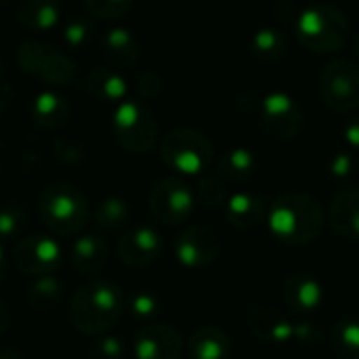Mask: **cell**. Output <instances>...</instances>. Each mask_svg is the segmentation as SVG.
<instances>
[{
    "label": "cell",
    "mask_w": 359,
    "mask_h": 359,
    "mask_svg": "<svg viewBox=\"0 0 359 359\" xmlns=\"http://www.w3.org/2000/svg\"><path fill=\"white\" fill-rule=\"evenodd\" d=\"M196 206L191 187L179 177H166L158 181L149 191V212L164 227L183 225Z\"/></svg>",
    "instance_id": "9c48e42d"
},
{
    "label": "cell",
    "mask_w": 359,
    "mask_h": 359,
    "mask_svg": "<svg viewBox=\"0 0 359 359\" xmlns=\"http://www.w3.org/2000/svg\"><path fill=\"white\" fill-rule=\"evenodd\" d=\"M328 223L341 238L359 240V187H345L334 196L328 210Z\"/></svg>",
    "instance_id": "e0dca14e"
},
{
    "label": "cell",
    "mask_w": 359,
    "mask_h": 359,
    "mask_svg": "<svg viewBox=\"0 0 359 359\" xmlns=\"http://www.w3.org/2000/svg\"><path fill=\"white\" fill-rule=\"evenodd\" d=\"M2 72H4V63H2V57H0V76H2Z\"/></svg>",
    "instance_id": "ee69618b"
},
{
    "label": "cell",
    "mask_w": 359,
    "mask_h": 359,
    "mask_svg": "<svg viewBox=\"0 0 359 359\" xmlns=\"http://www.w3.org/2000/svg\"><path fill=\"white\" fill-rule=\"evenodd\" d=\"M267 225L276 240L286 246H305L320 238L326 225L322 202L303 191L280 196L267 210Z\"/></svg>",
    "instance_id": "7a4b0ae2"
},
{
    "label": "cell",
    "mask_w": 359,
    "mask_h": 359,
    "mask_svg": "<svg viewBox=\"0 0 359 359\" xmlns=\"http://www.w3.org/2000/svg\"><path fill=\"white\" fill-rule=\"evenodd\" d=\"M221 255L219 236L206 225H191L175 240V257L183 267L200 269L212 265Z\"/></svg>",
    "instance_id": "7c38bea8"
},
{
    "label": "cell",
    "mask_w": 359,
    "mask_h": 359,
    "mask_svg": "<svg viewBox=\"0 0 359 359\" xmlns=\"http://www.w3.org/2000/svg\"><path fill=\"white\" fill-rule=\"evenodd\" d=\"M55 154L63 160V162H69V164H76L84 158V149L78 147L72 139H57L55 141Z\"/></svg>",
    "instance_id": "f35d334b"
},
{
    "label": "cell",
    "mask_w": 359,
    "mask_h": 359,
    "mask_svg": "<svg viewBox=\"0 0 359 359\" xmlns=\"http://www.w3.org/2000/svg\"><path fill=\"white\" fill-rule=\"evenodd\" d=\"M69 116H72V105L67 103L65 97L53 90H42L32 101V118L38 126L46 130L63 128L69 122Z\"/></svg>",
    "instance_id": "603a6c76"
},
{
    "label": "cell",
    "mask_w": 359,
    "mask_h": 359,
    "mask_svg": "<svg viewBox=\"0 0 359 359\" xmlns=\"http://www.w3.org/2000/svg\"><path fill=\"white\" fill-rule=\"evenodd\" d=\"M343 133H345V141L349 143V147L359 151V116H353L345 122Z\"/></svg>",
    "instance_id": "ab89813d"
},
{
    "label": "cell",
    "mask_w": 359,
    "mask_h": 359,
    "mask_svg": "<svg viewBox=\"0 0 359 359\" xmlns=\"http://www.w3.org/2000/svg\"><path fill=\"white\" fill-rule=\"evenodd\" d=\"M328 172L332 175V179L337 181H351L358 172V160L353 154L349 151H337L330 160H328Z\"/></svg>",
    "instance_id": "d590c367"
},
{
    "label": "cell",
    "mask_w": 359,
    "mask_h": 359,
    "mask_svg": "<svg viewBox=\"0 0 359 359\" xmlns=\"http://www.w3.org/2000/svg\"><path fill=\"white\" fill-rule=\"evenodd\" d=\"M353 48H355V55H358V59H359V32H358V36H355V42H353Z\"/></svg>",
    "instance_id": "7bdbcfd3"
},
{
    "label": "cell",
    "mask_w": 359,
    "mask_h": 359,
    "mask_svg": "<svg viewBox=\"0 0 359 359\" xmlns=\"http://www.w3.org/2000/svg\"><path fill=\"white\" fill-rule=\"evenodd\" d=\"M90 38H93V25L84 17H74L63 27V42L74 50L88 46Z\"/></svg>",
    "instance_id": "836d02e7"
},
{
    "label": "cell",
    "mask_w": 359,
    "mask_h": 359,
    "mask_svg": "<svg viewBox=\"0 0 359 359\" xmlns=\"http://www.w3.org/2000/svg\"><path fill=\"white\" fill-rule=\"evenodd\" d=\"M185 341L170 324H149L137 330L133 339L135 359H181Z\"/></svg>",
    "instance_id": "5bb4252c"
},
{
    "label": "cell",
    "mask_w": 359,
    "mask_h": 359,
    "mask_svg": "<svg viewBox=\"0 0 359 359\" xmlns=\"http://www.w3.org/2000/svg\"><path fill=\"white\" fill-rule=\"evenodd\" d=\"M259 170V158L246 147H233L219 158V175L227 183L250 181Z\"/></svg>",
    "instance_id": "d4e9b609"
},
{
    "label": "cell",
    "mask_w": 359,
    "mask_h": 359,
    "mask_svg": "<svg viewBox=\"0 0 359 359\" xmlns=\"http://www.w3.org/2000/svg\"><path fill=\"white\" fill-rule=\"evenodd\" d=\"M86 359H124V343L120 337L99 334L86 347Z\"/></svg>",
    "instance_id": "1f68e13d"
},
{
    "label": "cell",
    "mask_w": 359,
    "mask_h": 359,
    "mask_svg": "<svg viewBox=\"0 0 359 359\" xmlns=\"http://www.w3.org/2000/svg\"><path fill=\"white\" fill-rule=\"evenodd\" d=\"M282 301L290 313L311 316L324 307L326 290L316 276L307 271H294L282 282Z\"/></svg>",
    "instance_id": "9a60e30c"
},
{
    "label": "cell",
    "mask_w": 359,
    "mask_h": 359,
    "mask_svg": "<svg viewBox=\"0 0 359 359\" xmlns=\"http://www.w3.org/2000/svg\"><path fill=\"white\" fill-rule=\"evenodd\" d=\"M246 322H248V330L252 332V337L267 345L284 347V345L294 343V324L297 322H292L288 316H284L282 311H278L271 305L252 307Z\"/></svg>",
    "instance_id": "2e32d148"
},
{
    "label": "cell",
    "mask_w": 359,
    "mask_h": 359,
    "mask_svg": "<svg viewBox=\"0 0 359 359\" xmlns=\"http://www.w3.org/2000/svg\"><path fill=\"white\" fill-rule=\"evenodd\" d=\"M17 63L25 74L40 78L46 84H72L78 78L76 63L59 48L46 42H23L17 48Z\"/></svg>",
    "instance_id": "52a82bcc"
},
{
    "label": "cell",
    "mask_w": 359,
    "mask_h": 359,
    "mask_svg": "<svg viewBox=\"0 0 359 359\" xmlns=\"http://www.w3.org/2000/svg\"><path fill=\"white\" fill-rule=\"evenodd\" d=\"M13 265L27 278H40L55 273L63 263V248L59 242L44 233L21 238L13 248Z\"/></svg>",
    "instance_id": "30bf717a"
},
{
    "label": "cell",
    "mask_w": 359,
    "mask_h": 359,
    "mask_svg": "<svg viewBox=\"0 0 359 359\" xmlns=\"http://www.w3.org/2000/svg\"><path fill=\"white\" fill-rule=\"evenodd\" d=\"M322 339H324V330L318 324H311V322H297L294 324V341L297 343L313 347Z\"/></svg>",
    "instance_id": "74e56055"
},
{
    "label": "cell",
    "mask_w": 359,
    "mask_h": 359,
    "mask_svg": "<svg viewBox=\"0 0 359 359\" xmlns=\"http://www.w3.org/2000/svg\"><path fill=\"white\" fill-rule=\"evenodd\" d=\"M261 124L276 139H294L303 128V111L288 93H271L261 101Z\"/></svg>",
    "instance_id": "8fae6325"
},
{
    "label": "cell",
    "mask_w": 359,
    "mask_h": 359,
    "mask_svg": "<svg viewBox=\"0 0 359 359\" xmlns=\"http://www.w3.org/2000/svg\"><path fill=\"white\" fill-rule=\"evenodd\" d=\"M61 292H63V288H61V282L55 278V273L40 276V278H34V282L27 288V303L32 309L46 313L57 307Z\"/></svg>",
    "instance_id": "4316f807"
},
{
    "label": "cell",
    "mask_w": 359,
    "mask_h": 359,
    "mask_svg": "<svg viewBox=\"0 0 359 359\" xmlns=\"http://www.w3.org/2000/svg\"><path fill=\"white\" fill-rule=\"evenodd\" d=\"M130 217V206L124 198H118V196H109L105 200L99 202L97 210H95V225L101 229V231H118L126 225Z\"/></svg>",
    "instance_id": "83f0119b"
},
{
    "label": "cell",
    "mask_w": 359,
    "mask_h": 359,
    "mask_svg": "<svg viewBox=\"0 0 359 359\" xmlns=\"http://www.w3.org/2000/svg\"><path fill=\"white\" fill-rule=\"evenodd\" d=\"M27 227V208L21 202H6L0 206V240H13Z\"/></svg>",
    "instance_id": "f546056e"
},
{
    "label": "cell",
    "mask_w": 359,
    "mask_h": 359,
    "mask_svg": "<svg viewBox=\"0 0 359 359\" xmlns=\"http://www.w3.org/2000/svg\"><path fill=\"white\" fill-rule=\"evenodd\" d=\"M38 212L42 223L61 238L80 233L88 223L86 198L67 181H55L42 189L38 198Z\"/></svg>",
    "instance_id": "277c9868"
},
{
    "label": "cell",
    "mask_w": 359,
    "mask_h": 359,
    "mask_svg": "<svg viewBox=\"0 0 359 359\" xmlns=\"http://www.w3.org/2000/svg\"><path fill=\"white\" fill-rule=\"evenodd\" d=\"M294 34L299 42L320 55L341 50L351 34L349 17L334 4L316 2L299 13L294 21Z\"/></svg>",
    "instance_id": "3957f363"
},
{
    "label": "cell",
    "mask_w": 359,
    "mask_h": 359,
    "mask_svg": "<svg viewBox=\"0 0 359 359\" xmlns=\"http://www.w3.org/2000/svg\"><path fill=\"white\" fill-rule=\"evenodd\" d=\"M4 273H6V259H4V250L0 246V282L4 280Z\"/></svg>",
    "instance_id": "b9f144b4"
},
{
    "label": "cell",
    "mask_w": 359,
    "mask_h": 359,
    "mask_svg": "<svg viewBox=\"0 0 359 359\" xmlns=\"http://www.w3.org/2000/svg\"><path fill=\"white\" fill-rule=\"evenodd\" d=\"M8 2H15V0H0V4H8Z\"/></svg>",
    "instance_id": "f6af8a7d"
},
{
    "label": "cell",
    "mask_w": 359,
    "mask_h": 359,
    "mask_svg": "<svg viewBox=\"0 0 359 359\" xmlns=\"http://www.w3.org/2000/svg\"><path fill=\"white\" fill-rule=\"evenodd\" d=\"M162 84H164V82H162L160 74L154 72V69H147V72L139 74L135 88H137L139 99L145 101V99H156V97L162 93Z\"/></svg>",
    "instance_id": "8d00e7d4"
},
{
    "label": "cell",
    "mask_w": 359,
    "mask_h": 359,
    "mask_svg": "<svg viewBox=\"0 0 359 359\" xmlns=\"http://www.w3.org/2000/svg\"><path fill=\"white\" fill-rule=\"evenodd\" d=\"M111 130L118 145L135 156L151 151L158 141V122L143 99H124L116 105Z\"/></svg>",
    "instance_id": "5b68a950"
},
{
    "label": "cell",
    "mask_w": 359,
    "mask_h": 359,
    "mask_svg": "<svg viewBox=\"0 0 359 359\" xmlns=\"http://www.w3.org/2000/svg\"><path fill=\"white\" fill-rule=\"evenodd\" d=\"M133 2L135 0H84L90 15L97 19H103V21L122 19L130 11Z\"/></svg>",
    "instance_id": "d6a6232c"
},
{
    "label": "cell",
    "mask_w": 359,
    "mask_h": 359,
    "mask_svg": "<svg viewBox=\"0 0 359 359\" xmlns=\"http://www.w3.org/2000/svg\"><path fill=\"white\" fill-rule=\"evenodd\" d=\"M86 93L101 103H120L126 99V80L116 72V67H93L84 78Z\"/></svg>",
    "instance_id": "7402d4cb"
},
{
    "label": "cell",
    "mask_w": 359,
    "mask_h": 359,
    "mask_svg": "<svg viewBox=\"0 0 359 359\" xmlns=\"http://www.w3.org/2000/svg\"><path fill=\"white\" fill-rule=\"evenodd\" d=\"M162 252V238L149 225H135L122 231L116 255L120 263L128 269H143L158 261Z\"/></svg>",
    "instance_id": "4fadbf2b"
},
{
    "label": "cell",
    "mask_w": 359,
    "mask_h": 359,
    "mask_svg": "<svg viewBox=\"0 0 359 359\" xmlns=\"http://www.w3.org/2000/svg\"><path fill=\"white\" fill-rule=\"evenodd\" d=\"M128 311H130L135 318L149 320V318H154V316L160 313V299H158L156 292L139 290L137 294L130 297V301H128Z\"/></svg>",
    "instance_id": "e575fe53"
},
{
    "label": "cell",
    "mask_w": 359,
    "mask_h": 359,
    "mask_svg": "<svg viewBox=\"0 0 359 359\" xmlns=\"http://www.w3.org/2000/svg\"><path fill=\"white\" fill-rule=\"evenodd\" d=\"M198 198L210 208L223 206L227 202V181L219 172H202L198 181Z\"/></svg>",
    "instance_id": "4dcf8cb0"
},
{
    "label": "cell",
    "mask_w": 359,
    "mask_h": 359,
    "mask_svg": "<svg viewBox=\"0 0 359 359\" xmlns=\"http://www.w3.org/2000/svg\"><path fill=\"white\" fill-rule=\"evenodd\" d=\"M318 90L326 107L337 114L359 107V63L351 59H332L320 74Z\"/></svg>",
    "instance_id": "ba28073f"
},
{
    "label": "cell",
    "mask_w": 359,
    "mask_h": 359,
    "mask_svg": "<svg viewBox=\"0 0 359 359\" xmlns=\"http://www.w3.org/2000/svg\"><path fill=\"white\" fill-rule=\"evenodd\" d=\"M185 349L191 359H229L231 339L219 326H200L189 334Z\"/></svg>",
    "instance_id": "44dd1931"
},
{
    "label": "cell",
    "mask_w": 359,
    "mask_h": 359,
    "mask_svg": "<svg viewBox=\"0 0 359 359\" xmlns=\"http://www.w3.org/2000/svg\"><path fill=\"white\" fill-rule=\"evenodd\" d=\"M11 326V307L6 305L4 299H0V337L8 330Z\"/></svg>",
    "instance_id": "60d3db41"
},
{
    "label": "cell",
    "mask_w": 359,
    "mask_h": 359,
    "mask_svg": "<svg viewBox=\"0 0 359 359\" xmlns=\"http://www.w3.org/2000/svg\"><path fill=\"white\" fill-rule=\"evenodd\" d=\"M225 206V219L236 229H255L261 225L267 217L265 200L252 191H238L227 198Z\"/></svg>",
    "instance_id": "d6986e66"
},
{
    "label": "cell",
    "mask_w": 359,
    "mask_h": 359,
    "mask_svg": "<svg viewBox=\"0 0 359 359\" xmlns=\"http://www.w3.org/2000/svg\"><path fill=\"white\" fill-rule=\"evenodd\" d=\"M61 8L57 0H21L17 6V21L32 34H44L57 25Z\"/></svg>",
    "instance_id": "cb8c5ba5"
},
{
    "label": "cell",
    "mask_w": 359,
    "mask_h": 359,
    "mask_svg": "<svg viewBox=\"0 0 359 359\" xmlns=\"http://www.w3.org/2000/svg\"><path fill=\"white\" fill-rule=\"evenodd\" d=\"M328 343L341 359H359V318L339 320L330 328Z\"/></svg>",
    "instance_id": "484cf974"
},
{
    "label": "cell",
    "mask_w": 359,
    "mask_h": 359,
    "mask_svg": "<svg viewBox=\"0 0 359 359\" xmlns=\"http://www.w3.org/2000/svg\"><path fill=\"white\" fill-rule=\"evenodd\" d=\"M286 46H288V38H286L284 29H280V27H261L255 32V36L250 40L252 53L265 61L282 57Z\"/></svg>",
    "instance_id": "f1b7e54d"
},
{
    "label": "cell",
    "mask_w": 359,
    "mask_h": 359,
    "mask_svg": "<svg viewBox=\"0 0 359 359\" xmlns=\"http://www.w3.org/2000/svg\"><path fill=\"white\" fill-rule=\"evenodd\" d=\"M215 149L208 137L189 126H177L160 141L162 162L181 175H202L212 162Z\"/></svg>",
    "instance_id": "8992f818"
},
{
    "label": "cell",
    "mask_w": 359,
    "mask_h": 359,
    "mask_svg": "<svg viewBox=\"0 0 359 359\" xmlns=\"http://www.w3.org/2000/svg\"><path fill=\"white\" fill-rule=\"evenodd\" d=\"M124 313V292L109 280H88L69 299L67 322L86 337L109 332Z\"/></svg>",
    "instance_id": "6da1fadb"
},
{
    "label": "cell",
    "mask_w": 359,
    "mask_h": 359,
    "mask_svg": "<svg viewBox=\"0 0 359 359\" xmlns=\"http://www.w3.org/2000/svg\"><path fill=\"white\" fill-rule=\"evenodd\" d=\"M101 50L107 63L118 69L135 67L141 59V44L137 36L124 27H114L105 32V36L101 38Z\"/></svg>",
    "instance_id": "ac0fdd59"
},
{
    "label": "cell",
    "mask_w": 359,
    "mask_h": 359,
    "mask_svg": "<svg viewBox=\"0 0 359 359\" xmlns=\"http://www.w3.org/2000/svg\"><path fill=\"white\" fill-rule=\"evenodd\" d=\"M107 244L97 233H84L76 238L69 248V263L82 276H97L107 265Z\"/></svg>",
    "instance_id": "ffe728a7"
}]
</instances>
